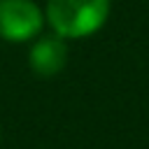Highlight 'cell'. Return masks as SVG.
<instances>
[{
  "label": "cell",
  "instance_id": "1",
  "mask_svg": "<svg viewBox=\"0 0 149 149\" xmlns=\"http://www.w3.org/2000/svg\"><path fill=\"white\" fill-rule=\"evenodd\" d=\"M109 0H49L47 21L61 37H88L105 26Z\"/></svg>",
  "mask_w": 149,
  "mask_h": 149
},
{
  "label": "cell",
  "instance_id": "2",
  "mask_svg": "<svg viewBox=\"0 0 149 149\" xmlns=\"http://www.w3.org/2000/svg\"><path fill=\"white\" fill-rule=\"evenodd\" d=\"M44 16L33 0H0V37L26 42L42 30Z\"/></svg>",
  "mask_w": 149,
  "mask_h": 149
},
{
  "label": "cell",
  "instance_id": "3",
  "mask_svg": "<svg viewBox=\"0 0 149 149\" xmlns=\"http://www.w3.org/2000/svg\"><path fill=\"white\" fill-rule=\"evenodd\" d=\"M30 70L40 77H54L58 74L65 63H68V44L65 37L54 35V37H40L28 54Z\"/></svg>",
  "mask_w": 149,
  "mask_h": 149
},
{
  "label": "cell",
  "instance_id": "4",
  "mask_svg": "<svg viewBox=\"0 0 149 149\" xmlns=\"http://www.w3.org/2000/svg\"><path fill=\"white\" fill-rule=\"evenodd\" d=\"M0 140H2V130H0Z\"/></svg>",
  "mask_w": 149,
  "mask_h": 149
}]
</instances>
